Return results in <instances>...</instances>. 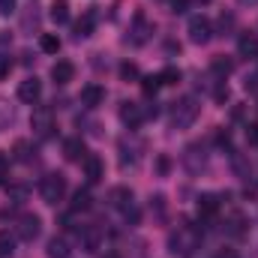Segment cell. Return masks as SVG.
I'll return each mask as SVG.
<instances>
[{"label": "cell", "instance_id": "cell-1", "mask_svg": "<svg viewBox=\"0 0 258 258\" xmlns=\"http://www.w3.org/2000/svg\"><path fill=\"white\" fill-rule=\"evenodd\" d=\"M201 243V228H195L189 222H180L171 234H168V252L177 258H189Z\"/></svg>", "mask_w": 258, "mask_h": 258}, {"label": "cell", "instance_id": "cell-2", "mask_svg": "<svg viewBox=\"0 0 258 258\" xmlns=\"http://www.w3.org/2000/svg\"><path fill=\"white\" fill-rule=\"evenodd\" d=\"M198 114H201V102H198L195 96H183V99L174 102V108H171V126L174 129H189Z\"/></svg>", "mask_w": 258, "mask_h": 258}, {"label": "cell", "instance_id": "cell-3", "mask_svg": "<svg viewBox=\"0 0 258 258\" xmlns=\"http://www.w3.org/2000/svg\"><path fill=\"white\" fill-rule=\"evenodd\" d=\"M39 195H42V201L45 204H60L66 195V177L60 171H51V174H45L42 177V183H39Z\"/></svg>", "mask_w": 258, "mask_h": 258}, {"label": "cell", "instance_id": "cell-4", "mask_svg": "<svg viewBox=\"0 0 258 258\" xmlns=\"http://www.w3.org/2000/svg\"><path fill=\"white\" fill-rule=\"evenodd\" d=\"M30 126H33V135L36 138H42V141H48V138H54V111L48 108V105H39V108H33V117H30Z\"/></svg>", "mask_w": 258, "mask_h": 258}, {"label": "cell", "instance_id": "cell-5", "mask_svg": "<svg viewBox=\"0 0 258 258\" xmlns=\"http://www.w3.org/2000/svg\"><path fill=\"white\" fill-rule=\"evenodd\" d=\"M39 231H42V219H39L36 213H24V216L18 219V225H15V234H18V240H24V243H33V240L39 237Z\"/></svg>", "mask_w": 258, "mask_h": 258}, {"label": "cell", "instance_id": "cell-6", "mask_svg": "<svg viewBox=\"0 0 258 258\" xmlns=\"http://www.w3.org/2000/svg\"><path fill=\"white\" fill-rule=\"evenodd\" d=\"M210 36H213V24H210V18H204V15H192V18H189V39H192L195 45H207Z\"/></svg>", "mask_w": 258, "mask_h": 258}, {"label": "cell", "instance_id": "cell-7", "mask_svg": "<svg viewBox=\"0 0 258 258\" xmlns=\"http://www.w3.org/2000/svg\"><path fill=\"white\" fill-rule=\"evenodd\" d=\"M147 114H156V108H147V111H144L138 102H123V105H120V120H123L126 126H132V129L141 126V120H144Z\"/></svg>", "mask_w": 258, "mask_h": 258}, {"label": "cell", "instance_id": "cell-8", "mask_svg": "<svg viewBox=\"0 0 258 258\" xmlns=\"http://www.w3.org/2000/svg\"><path fill=\"white\" fill-rule=\"evenodd\" d=\"M78 237H81V246H84V252H99L102 249V228L99 225H84V228H78Z\"/></svg>", "mask_w": 258, "mask_h": 258}, {"label": "cell", "instance_id": "cell-9", "mask_svg": "<svg viewBox=\"0 0 258 258\" xmlns=\"http://www.w3.org/2000/svg\"><path fill=\"white\" fill-rule=\"evenodd\" d=\"M42 96V81L36 78V75H30V78H24L21 84H18V99L21 102H27V105H33L36 99Z\"/></svg>", "mask_w": 258, "mask_h": 258}, {"label": "cell", "instance_id": "cell-10", "mask_svg": "<svg viewBox=\"0 0 258 258\" xmlns=\"http://www.w3.org/2000/svg\"><path fill=\"white\" fill-rule=\"evenodd\" d=\"M129 33H132L129 39H132L135 45H144V42H147V36L153 33V24L144 18V12H135V18H132V30H129Z\"/></svg>", "mask_w": 258, "mask_h": 258}, {"label": "cell", "instance_id": "cell-11", "mask_svg": "<svg viewBox=\"0 0 258 258\" xmlns=\"http://www.w3.org/2000/svg\"><path fill=\"white\" fill-rule=\"evenodd\" d=\"M183 165L189 168V174H198V171H204V165H207V156H204L201 144H192V147H186V153H183Z\"/></svg>", "mask_w": 258, "mask_h": 258}, {"label": "cell", "instance_id": "cell-12", "mask_svg": "<svg viewBox=\"0 0 258 258\" xmlns=\"http://www.w3.org/2000/svg\"><path fill=\"white\" fill-rule=\"evenodd\" d=\"M96 18H99L96 6H93V9H87V12L75 21V39H87V36L93 33V27H96Z\"/></svg>", "mask_w": 258, "mask_h": 258}, {"label": "cell", "instance_id": "cell-13", "mask_svg": "<svg viewBox=\"0 0 258 258\" xmlns=\"http://www.w3.org/2000/svg\"><path fill=\"white\" fill-rule=\"evenodd\" d=\"M84 174H87V183H99L102 174H105V165L96 153H87L84 156Z\"/></svg>", "mask_w": 258, "mask_h": 258}, {"label": "cell", "instance_id": "cell-14", "mask_svg": "<svg viewBox=\"0 0 258 258\" xmlns=\"http://www.w3.org/2000/svg\"><path fill=\"white\" fill-rule=\"evenodd\" d=\"M108 198H111V204H114L117 210H123V213L135 210V201H132V189H129V186H114Z\"/></svg>", "mask_w": 258, "mask_h": 258}, {"label": "cell", "instance_id": "cell-15", "mask_svg": "<svg viewBox=\"0 0 258 258\" xmlns=\"http://www.w3.org/2000/svg\"><path fill=\"white\" fill-rule=\"evenodd\" d=\"M216 213H219V195L204 192L198 198V216H201V219H213Z\"/></svg>", "mask_w": 258, "mask_h": 258}, {"label": "cell", "instance_id": "cell-16", "mask_svg": "<svg viewBox=\"0 0 258 258\" xmlns=\"http://www.w3.org/2000/svg\"><path fill=\"white\" fill-rule=\"evenodd\" d=\"M63 156L69 162H84V156H87V147H84V141L81 138H69L63 144Z\"/></svg>", "mask_w": 258, "mask_h": 258}, {"label": "cell", "instance_id": "cell-17", "mask_svg": "<svg viewBox=\"0 0 258 258\" xmlns=\"http://www.w3.org/2000/svg\"><path fill=\"white\" fill-rule=\"evenodd\" d=\"M102 99H105V90H102L99 84H87V87H81V102H84L87 108L102 105Z\"/></svg>", "mask_w": 258, "mask_h": 258}, {"label": "cell", "instance_id": "cell-18", "mask_svg": "<svg viewBox=\"0 0 258 258\" xmlns=\"http://www.w3.org/2000/svg\"><path fill=\"white\" fill-rule=\"evenodd\" d=\"M51 78H54V84H69L75 78V66L69 63V60H57V63L51 66Z\"/></svg>", "mask_w": 258, "mask_h": 258}, {"label": "cell", "instance_id": "cell-19", "mask_svg": "<svg viewBox=\"0 0 258 258\" xmlns=\"http://www.w3.org/2000/svg\"><path fill=\"white\" fill-rule=\"evenodd\" d=\"M246 225H249V222H246V216H243V213H237V210L225 219V231H228L231 237H243V234H246Z\"/></svg>", "mask_w": 258, "mask_h": 258}, {"label": "cell", "instance_id": "cell-20", "mask_svg": "<svg viewBox=\"0 0 258 258\" xmlns=\"http://www.w3.org/2000/svg\"><path fill=\"white\" fill-rule=\"evenodd\" d=\"M231 168H234V174H237L240 180H249V177H252V168H249V162H246L243 153H231Z\"/></svg>", "mask_w": 258, "mask_h": 258}, {"label": "cell", "instance_id": "cell-21", "mask_svg": "<svg viewBox=\"0 0 258 258\" xmlns=\"http://www.w3.org/2000/svg\"><path fill=\"white\" fill-rule=\"evenodd\" d=\"M69 255H72V249H69L66 237H51L48 240V258H69Z\"/></svg>", "mask_w": 258, "mask_h": 258}, {"label": "cell", "instance_id": "cell-22", "mask_svg": "<svg viewBox=\"0 0 258 258\" xmlns=\"http://www.w3.org/2000/svg\"><path fill=\"white\" fill-rule=\"evenodd\" d=\"M48 15H51L54 24H66V21H69V3H66V0H54Z\"/></svg>", "mask_w": 258, "mask_h": 258}, {"label": "cell", "instance_id": "cell-23", "mask_svg": "<svg viewBox=\"0 0 258 258\" xmlns=\"http://www.w3.org/2000/svg\"><path fill=\"white\" fill-rule=\"evenodd\" d=\"M237 48H240V54H258V33H243L240 36V42H237Z\"/></svg>", "mask_w": 258, "mask_h": 258}, {"label": "cell", "instance_id": "cell-24", "mask_svg": "<svg viewBox=\"0 0 258 258\" xmlns=\"http://www.w3.org/2000/svg\"><path fill=\"white\" fill-rule=\"evenodd\" d=\"M15 255V237L9 231H0V258H12Z\"/></svg>", "mask_w": 258, "mask_h": 258}, {"label": "cell", "instance_id": "cell-25", "mask_svg": "<svg viewBox=\"0 0 258 258\" xmlns=\"http://www.w3.org/2000/svg\"><path fill=\"white\" fill-rule=\"evenodd\" d=\"M39 45H42V51H45V54H57V51H60V39H57L54 33H42Z\"/></svg>", "mask_w": 258, "mask_h": 258}, {"label": "cell", "instance_id": "cell-26", "mask_svg": "<svg viewBox=\"0 0 258 258\" xmlns=\"http://www.w3.org/2000/svg\"><path fill=\"white\" fill-rule=\"evenodd\" d=\"M177 81H180V69L177 66H165L159 72V84H177Z\"/></svg>", "mask_w": 258, "mask_h": 258}, {"label": "cell", "instance_id": "cell-27", "mask_svg": "<svg viewBox=\"0 0 258 258\" xmlns=\"http://www.w3.org/2000/svg\"><path fill=\"white\" fill-rule=\"evenodd\" d=\"M210 69L219 75V81H225V75L231 72V60H225V57H213V63H210Z\"/></svg>", "mask_w": 258, "mask_h": 258}, {"label": "cell", "instance_id": "cell-28", "mask_svg": "<svg viewBox=\"0 0 258 258\" xmlns=\"http://www.w3.org/2000/svg\"><path fill=\"white\" fill-rule=\"evenodd\" d=\"M12 156H15L18 162H30V144H27V141H15Z\"/></svg>", "mask_w": 258, "mask_h": 258}, {"label": "cell", "instance_id": "cell-29", "mask_svg": "<svg viewBox=\"0 0 258 258\" xmlns=\"http://www.w3.org/2000/svg\"><path fill=\"white\" fill-rule=\"evenodd\" d=\"M12 120H15V111H12V105L0 99V129H6Z\"/></svg>", "mask_w": 258, "mask_h": 258}, {"label": "cell", "instance_id": "cell-30", "mask_svg": "<svg viewBox=\"0 0 258 258\" xmlns=\"http://www.w3.org/2000/svg\"><path fill=\"white\" fill-rule=\"evenodd\" d=\"M84 207H90V195H87V189H78L72 195V210H84Z\"/></svg>", "mask_w": 258, "mask_h": 258}, {"label": "cell", "instance_id": "cell-31", "mask_svg": "<svg viewBox=\"0 0 258 258\" xmlns=\"http://www.w3.org/2000/svg\"><path fill=\"white\" fill-rule=\"evenodd\" d=\"M141 90H144V93H156V90H159V75H147V78H141Z\"/></svg>", "mask_w": 258, "mask_h": 258}, {"label": "cell", "instance_id": "cell-32", "mask_svg": "<svg viewBox=\"0 0 258 258\" xmlns=\"http://www.w3.org/2000/svg\"><path fill=\"white\" fill-rule=\"evenodd\" d=\"M27 9H30V12H27V15H24V21H21V24H24V30H30V27H36V24H39V12H36V6H27Z\"/></svg>", "mask_w": 258, "mask_h": 258}, {"label": "cell", "instance_id": "cell-33", "mask_svg": "<svg viewBox=\"0 0 258 258\" xmlns=\"http://www.w3.org/2000/svg\"><path fill=\"white\" fill-rule=\"evenodd\" d=\"M9 198L15 204H24L27 201V186H9Z\"/></svg>", "mask_w": 258, "mask_h": 258}, {"label": "cell", "instance_id": "cell-34", "mask_svg": "<svg viewBox=\"0 0 258 258\" xmlns=\"http://www.w3.org/2000/svg\"><path fill=\"white\" fill-rule=\"evenodd\" d=\"M156 171H159L162 177H168V171H171V159H168V156H159V159H156Z\"/></svg>", "mask_w": 258, "mask_h": 258}, {"label": "cell", "instance_id": "cell-35", "mask_svg": "<svg viewBox=\"0 0 258 258\" xmlns=\"http://www.w3.org/2000/svg\"><path fill=\"white\" fill-rule=\"evenodd\" d=\"M9 72H12V60H9V54H0V81H3Z\"/></svg>", "mask_w": 258, "mask_h": 258}, {"label": "cell", "instance_id": "cell-36", "mask_svg": "<svg viewBox=\"0 0 258 258\" xmlns=\"http://www.w3.org/2000/svg\"><path fill=\"white\" fill-rule=\"evenodd\" d=\"M135 75H138V66L135 63H123L120 66V78H126L129 81V78H135Z\"/></svg>", "mask_w": 258, "mask_h": 258}, {"label": "cell", "instance_id": "cell-37", "mask_svg": "<svg viewBox=\"0 0 258 258\" xmlns=\"http://www.w3.org/2000/svg\"><path fill=\"white\" fill-rule=\"evenodd\" d=\"M6 177H9V159H6V156L0 153V183H3Z\"/></svg>", "mask_w": 258, "mask_h": 258}, {"label": "cell", "instance_id": "cell-38", "mask_svg": "<svg viewBox=\"0 0 258 258\" xmlns=\"http://www.w3.org/2000/svg\"><path fill=\"white\" fill-rule=\"evenodd\" d=\"M15 12V0H0V15H9Z\"/></svg>", "mask_w": 258, "mask_h": 258}, {"label": "cell", "instance_id": "cell-39", "mask_svg": "<svg viewBox=\"0 0 258 258\" xmlns=\"http://www.w3.org/2000/svg\"><path fill=\"white\" fill-rule=\"evenodd\" d=\"M219 27H222V30H231V27H234V15H222V18H219Z\"/></svg>", "mask_w": 258, "mask_h": 258}, {"label": "cell", "instance_id": "cell-40", "mask_svg": "<svg viewBox=\"0 0 258 258\" xmlns=\"http://www.w3.org/2000/svg\"><path fill=\"white\" fill-rule=\"evenodd\" d=\"M246 138H249L252 144H258V123H252V126H246Z\"/></svg>", "mask_w": 258, "mask_h": 258}, {"label": "cell", "instance_id": "cell-41", "mask_svg": "<svg viewBox=\"0 0 258 258\" xmlns=\"http://www.w3.org/2000/svg\"><path fill=\"white\" fill-rule=\"evenodd\" d=\"M171 6H174V12H186L189 0H171Z\"/></svg>", "mask_w": 258, "mask_h": 258}, {"label": "cell", "instance_id": "cell-42", "mask_svg": "<svg viewBox=\"0 0 258 258\" xmlns=\"http://www.w3.org/2000/svg\"><path fill=\"white\" fill-rule=\"evenodd\" d=\"M246 90L258 93V75H255V78H246Z\"/></svg>", "mask_w": 258, "mask_h": 258}, {"label": "cell", "instance_id": "cell-43", "mask_svg": "<svg viewBox=\"0 0 258 258\" xmlns=\"http://www.w3.org/2000/svg\"><path fill=\"white\" fill-rule=\"evenodd\" d=\"M216 258H237V255H234V249H222Z\"/></svg>", "mask_w": 258, "mask_h": 258}, {"label": "cell", "instance_id": "cell-44", "mask_svg": "<svg viewBox=\"0 0 258 258\" xmlns=\"http://www.w3.org/2000/svg\"><path fill=\"white\" fill-rule=\"evenodd\" d=\"M99 258H120V255H117V252H111V249H108V252H105V255H99Z\"/></svg>", "mask_w": 258, "mask_h": 258}, {"label": "cell", "instance_id": "cell-45", "mask_svg": "<svg viewBox=\"0 0 258 258\" xmlns=\"http://www.w3.org/2000/svg\"><path fill=\"white\" fill-rule=\"evenodd\" d=\"M240 3H258V0H240Z\"/></svg>", "mask_w": 258, "mask_h": 258}, {"label": "cell", "instance_id": "cell-46", "mask_svg": "<svg viewBox=\"0 0 258 258\" xmlns=\"http://www.w3.org/2000/svg\"><path fill=\"white\" fill-rule=\"evenodd\" d=\"M198 3H210V0H198Z\"/></svg>", "mask_w": 258, "mask_h": 258}]
</instances>
